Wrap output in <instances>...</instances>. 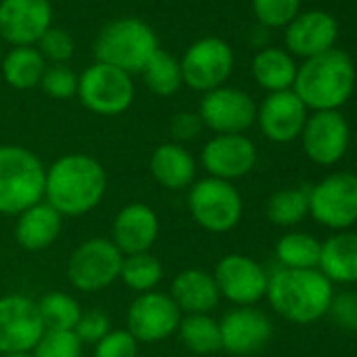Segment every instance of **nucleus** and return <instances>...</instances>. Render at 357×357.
<instances>
[{
  "instance_id": "f257e3e1",
  "label": "nucleus",
  "mask_w": 357,
  "mask_h": 357,
  "mask_svg": "<svg viewBox=\"0 0 357 357\" xmlns=\"http://www.w3.org/2000/svg\"><path fill=\"white\" fill-rule=\"evenodd\" d=\"M107 172L86 153H66L47 168L45 202L61 217L78 219L93 213L105 198Z\"/></svg>"
},
{
  "instance_id": "f03ea898",
  "label": "nucleus",
  "mask_w": 357,
  "mask_h": 357,
  "mask_svg": "<svg viewBox=\"0 0 357 357\" xmlns=\"http://www.w3.org/2000/svg\"><path fill=\"white\" fill-rule=\"evenodd\" d=\"M334 284L319 269H284L269 273L267 294L271 309L290 324L309 326L328 315Z\"/></svg>"
},
{
  "instance_id": "7ed1b4c3",
  "label": "nucleus",
  "mask_w": 357,
  "mask_h": 357,
  "mask_svg": "<svg viewBox=\"0 0 357 357\" xmlns=\"http://www.w3.org/2000/svg\"><path fill=\"white\" fill-rule=\"evenodd\" d=\"M355 89V68L347 53L330 49L307 59L292 84L294 95L313 112H330L344 105Z\"/></svg>"
},
{
  "instance_id": "20e7f679",
  "label": "nucleus",
  "mask_w": 357,
  "mask_h": 357,
  "mask_svg": "<svg viewBox=\"0 0 357 357\" xmlns=\"http://www.w3.org/2000/svg\"><path fill=\"white\" fill-rule=\"evenodd\" d=\"M47 166L28 147L0 145V215L17 217L45 200Z\"/></svg>"
},
{
  "instance_id": "39448f33",
  "label": "nucleus",
  "mask_w": 357,
  "mask_h": 357,
  "mask_svg": "<svg viewBox=\"0 0 357 357\" xmlns=\"http://www.w3.org/2000/svg\"><path fill=\"white\" fill-rule=\"evenodd\" d=\"M158 49V36L153 30L135 17L107 24L95 40L97 61L118 68L126 74L141 72Z\"/></svg>"
},
{
  "instance_id": "423d86ee",
  "label": "nucleus",
  "mask_w": 357,
  "mask_h": 357,
  "mask_svg": "<svg viewBox=\"0 0 357 357\" xmlns=\"http://www.w3.org/2000/svg\"><path fill=\"white\" fill-rule=\"evenodd\" d=\"M188 211L204 231L227 234L240 225L244 200L234 183L204 176L188 190Z\"/></svg>"
},
{
  "instance_id": "0eeeda50",
  "label": "nucleus",
  "mask_w": 357,
  "mask_h": 357,
  "mask_svg": "<svg viewBox=\"0 0 357 357\" xmlns=\"http://www.w3.org/2000/svg\"><path fill=\"white\" fill-rule=\"evenodd\" d=\"M309 215L321 227L347 231L357 223V174L330 172L309 188Z\"/></svg>"
},
{
  "instance_id": "6e6552de",
  "label": "nucleus",
  "mask_w": 357,
  "mask_h": 357,
  "mask_svg": "<svg viewBox=\"0 0 357 357\" xmlns=\"http://www.w3.org/2000/svg\"><path fill=\"white\" fill-rule=\"evenodd\" d=\"M122 261L124 255L109 238H89L70 255L66 275L80 292H101L120 280Z\"/></svg>"
},
{
  "instance_id": "1a4fd4ad",
  "label": "nucleus",
  "mask_w": 357,
  "mask_h": 357,
  "mask_svg": "<svg viewBox=\"0 0 357 357\" xmlns=\"http://www.w3.org/2000/svg\"><path fill=\"white\" fill-rule=\"evenodd\" d=\"M76 97L97 116H120L135 101V84L130 74L97 61L78 76Z\"/></svg>"
},
{
  "instance_id": "9d476101",
  "label": "nucleus",
  "mask_w": 357,
  "mask_h": 357,
  "mask_svg": "<svg viewBox=\"0 0 357 357\" xmlns=\"http://www.w3.org/2000/svg\"><path fill=\"white\" fill-rule=\"evenodd\" d=\"M183 74V84L198 93H211L219 86H225L234 70V51L231 47L217 38L206 36L196 40L185 55L178 59Z\"/></svg>"
},
{
  "instance_id": "9b49d317",
  "label": "nucleus",
  "mask_w": 357,
  "mask_h": 357,
  "mask_svg": "<svg viewBox=\"0 0 357 357\" xmlns=\"http://www.w3.org/2000/svg\"><path fill=\"white\" fill-rule=\"evenodd\" d=\"M43 334L38 301L26 294L0 296V355L32 353Z\"/></svg>"
},
{
  "instance_id": "f8f14e48",
  "label": "nucleus",
  "mask_w": 357,
  "mask_h": 357,
  "mask_svg": "<svg viewBox=\"0 0 357 357\" xmlns=\"http://www.w3.org/2000/svg\"><path fill=\"white\" fill-rule=\"evenodd\" d=\"M183 313L178 311L168 292L151 290L145 294H137L126 311V330L141 344L164 342L181 324Z\"/></svg>"
},
{
  "instance_id": "ddd939ff",
  "label": "nucleus",
  "mask_w": 357,
  "mask_h": 357,
  "mask_svg": "<svg viewBox=\"0 0 357 357\" xmlns=\"http://www.w3.org/2000/svg\"><path fill=\"white\" fill-rule=\"evenodd\" d=\"M213 275L221 298L234 303L236 307H255L267 294V269L246 255H225L217 263Z\"/></svg>"
},
{
  "instance_id": "4468645a",
  "label": "nucleus",
  "mask_w": 357,
  "mask_h": 357,
  "mask_svg": "<svg viewBox=\"0 0 357 357\" xmlns=\"http://www.w3.org/2000/svg\"><path fill=\"white\" fill-rule=\"evenodd\" d=\"M198 116L215 135H244L257 122V103L240 89L219 86L204 93Z\"/></svg>"
},
{
  "instance_id": "2eb2a0df",
  "label": "nucleus",
  "mask_w": 357,
  "mask_h": 357,
  "mask_svg": "<svg viewBox=\"0 0 357 357\" xmlns=\"http://www.w3.org/2000/svg\"><path fill=\"white\" fill-rule=\"evenodd\" d=\"M305 155L317 166L338 164L349 149V124L338 109L313 112L301 132Z\"/></svg>"
},
{
  "instance_id": "dca6fc26",
  "label": "nucleus",
  "mask_w": 357,
  "mask_h": 357,
  "mask_svg": "<svg viewBox=\"0 0 357 357\" xmlns=\"http://www.w3.org/2000/svg\"><path fill=\"white\" fill-rule=\"evenodd\" d=\"M221 347L229 355L250 357L261 353L271 336L273 324L269 315L257 307H234L221 319Z\"/></svg>"
},
{
  "instance_id": "f3484780",
  "label": "nucleus",
  "mask_w": 357,
  "mask_h": 357,
  "mask_svg": "<svg viewBox=\"0 0 357 357\" xmlns=\"http://www.w3.org/2000/svg\"><path fill=\"white\" fill-rule=\"evenodd\" d=\"M257 158V145L246 135H215L204 143L200 164L206 176L234 183L255 170Z\"/></svg>"
},
{
  "instance_id": "a211bd4d",
  "label": "nucleus",
  "mask_w": 357,
  "mask_h": 357,
  "mask_svg": "<svg viewBox=\"0 0 357 357\" xmlns=\"http://www.w3.org/2000/svg\"><path fill=\"white\" fill-rule=\"evenodd\" d=\"M53 26L49 0H3L0 3V40L13 47H32Z\"/></svg>"
},
{
  "instance_id": "6ab92c4d",
  "label": "nucleus",
  "mask_w": 357,
  "mask_h": 357,
  "mask_svg": "<svg viewBox=\"0 0 357 357\" xmlns=\"http://www.w3.org/2000/svg\"><path fill=\"white\" fill-rule=\"evenodd\" d=\"M307 122V107L294 91L269 93L257 105V124L261 132L273 143H292L301 137Z\"/></svg>"
},
{
  "instance_id": "aec40b11",
  "label": "nucleus",
  "mask_w": 357,
  "mask_h": 357,
  "mask_svg": "<svg viewBox=\"0 0 357 357\" xmlns=\"http://www.w3.org/2000/svg\"><path fill=\"white\" fill-rule=\"evenodd\" d=\"M160 236V219L158 213L143 204L130 202L118 211L112 223V242L124 255L149 252Z\"/></svg>"
},
{
  "instance_id": "412c9836",
  "label": "nucleus",
  "mask_w": 357,
  "mask_h": 357,
  "mask_svg": "<svg viewBox=\"0 0 357 357\" xmlns=\"http://www.w3.org/2000/svg\"><path fill=\"white\" fill-rule=\"evenodd\" d=\"M338 24L326 11H307L286 26V47L290 53L311 59L334 49Z\"/></svg>"
},
{
  "instance_id": "4be33fe9",
  "label": "nucleus",
  "mask_w": 357,
  "mask_h": 357,
  "mask_svg": "<svg viewBox=\"0 0 357 357\" xmlns=\"http://www.w3.org/2000/svg\"><path fill=\"white\" fill-rule=\"evenodd\" d=\"M149 172L153 181L170 192H185L196 183L198 162L181 143H162L149 158Z\"/></svg>"
},
{
  "instance_id": "5701e85b",
  "label": "nucleus",
  "mask_w": 357,
  "mask_h": 357,
  "mask_svg": "<svg viewBox=\"0 0 357 357\" xmlns=\"http://www.w3.org/2000/svg\"><path fill=\"white\" fill-rule=\"evenodd\" d=\"M168 294L183 315L211 313L221 303V292L217 288L215 275L198 267L178 271L170 284Z\"/></svg>"
},
{
  "instance_id": "b1692460",
  "label": "nucleus",
  "mask_w": 357,
  "mask_h": 357,
  "mask_svg": "<svg viewBox=\"0 0 357 357\" xmlns=\"http://www.w3.org/2000/svg\"><path fill=\"white\" fill-rule=\"evenodd\" d=\"M61 229H63V217L43 200L32 208L24 211L22 215H17L15 240L22 248L30 252H38L53 246L61 236Z\"/></svg>"
},
{
  "instance_id": "393cba45",
  "label": "nucleus",
  "mask_w": 357,
  "mask_h": 357,
  "mask_svg": "<svg viewBox=\"0 0 357 357\" xmlns=\"http://www.w3.org/2000/svg\"><path fill=\"white\" fill-rule=\"evenodd\" d=\"M317 269L332 284H357V231H336L321 242Z\"/></svg>"
},
{
  "instance_id": "a878e982",
  "label": "nucleus",
  "mask_w": 357,
  "mask_h": 357,
  "mask_svg": "<svg viewBox=\"0 0 357 357\" xmlns=\"http://www.w3.org/2000/svg\"><path fill=\"white\" fill-rule=\"evenodd\" d=\"M294 59L282 49H263L252 61V76L261 89L269 93L290 91L296 78Z\"/></svg>"
},
{
  "instance_id": "bb28decb",
  "label": "nucleus",
  "mask_w": 357,
  "mask_h": 357,
  "mask_svg": "<svg viewBox=\"0 0 357 357\" xmlns=\"http://www.w3.org/2000/svg\"><path fill=\"white\" fill-rule=\"evenodd\" d=\"M0 63H3V76L7 84L17 91L40 86L43 74L47 70L45 57L34 47H13V51H9Z\"/></svg>"
},
{
  "instance_id": "cd10ccee",
  "label": "nucleus",
  "mask_w": 357,
  "mask_h": 357,
  "mask_svg": "<svg viewBox=\"0 0 357 357\" xmlns=\"http://www.w3.org/2000/svg\"><path fill=\"white\" fill-rule=\"evenodd\" d=\"M176 334L181 344L194 355H215L223 351L219 319H215L211 313L183 315Z\"/></svg>"
},
{
  "instance_id": "c85d7f7f",
  "label": "nucleus",
  "mask_w": 357,
  "mask_h": 357,
  "mask_svg": "<svg viewBox=\"0 0 357 357\" xmlns=\"http://www.w3.org/2000/svg\"><path fill=\"white\" fill-rule=\"evenodd\" d=\"M321 242L305 231H288L275 244V259L284 269H317Z\"/></svg>"
},
{
  "instance_id": "c756f323",
  "label": "nucleus",
  "mask_w": 357,
  "mask_h": 357,
  "mask_svg": "<svg viewBox=\"0 0 357 357\" xmlns=\"http://www.w3.org/2000/svg\"><path fill=\"white\" fill-rule=\"evenodd\" d=\"M145 86L158 97H170L183 86L181 63L170 53L158 49L141 70Z\"/></svg>"
},
{
  "instance_id": "7c9ffc66",
  "label": "nucleus",
  "mask_w": 357,
  "mask_h": 357,
  "mask_svg": "<svg viewBox=\"0 0 357 357\" xmlns=\"http://www.w3.org/2000/svg\"><path fill=\"white\" fill-rule=\"evenodd\" d=\"M267 219L278 227H294L309 215V190L286 188L269 196L265 204Z\"/></svg>"
},
{
  "instance_id": "2f4dec72",
  "label": "nucleus",
  "mask_w": 357,
  "mask_h": 357,
  "mask_svg": "<svg viewBox=\"0 0 357 357\" xmlns=\"http://www.w3.org/2000/svg\"><path fill=\"white\" fill-rule=\"evenodd\" d=\"M162 278H164V267H162L160 259L153 257L151 252L128 255L122 261L120 280L128 290H132L137 294L155 290L160 286Z\"/></svg>"
},
{
  "instance_id": "473e14b6",
  "label": "nucleus",
  "mask_w": 357,
  "mask_h": 357,
  "mask_svg": "<svg viewBox=\"0 0 357 357\" xmlns=\"http://www.w3.org/2000/svg\"><path fill=\"white\" fill-rule=\"evenodd\" d=\"M38 311L45 324V330H74L82 317L80 303L68 292H47L38 301Z\"/></svg>"
},
{
  "instance_id": "72a5a7b5",
  "label": "nucleus",
  "mask_w": 357,
  "mask_h": 357,
  "mask_svg": "<svg viewBox=\"0 0 357 357\" xmlns=\"http://www.w3.org/2000/svg\"><path fill=\"white\" fill-rule=\"evenodd\" d=\"M82 340L74 330H45L38 344L34 347V357H82Z\"/></svg>"
},
{
  "instance_id": "f704fd0d",
  "label": "nucleus",
  "mask_w": 357,
  "mask_h": 357,
  "mask_svg": "<svg viewBox=\"0 0 357 357\" xmlns=\"http://www.w3.org/2000/svg\"><path fill=\"white\" fill-rule=\"evenodd\" d=\"M301 0H252L257 20L265 28H286L298 15Z\"/></svg>"
},
{
  "instance_id": "c9c22d12",
  "label": "nucleus",
  "mask_w": 357,
  "mask_h": 357,
  "mask_svg": "<svg viewBox=\"0 0 357 357\" xmlns=\"http://www.w3.org/2000/svg\"><path fill=\"white\" fill-rule=\"evenodd\" d=\"M40 89L51 97V99H70L76 97L78 93V74L63 66H51L45 70Z\"/></svg>"
},
{
  "instance_id": "e433bc0d",
  "label": "nucleus",
  "mask_w": 357,
  "mask_h": 357,
  "mask_svg": "<svg viewBox=\"0 0 357 357\" xmlns=\"http://www.w3.org/2000/svg\"><path fill=\"white\" fill-rule=\"evenodd\" d=\"M74 38L61 30V28H49L43 38L38 40V51L45 57V61H53V66H63L68 59H72L74 55Z\"/></svg>"
},
{
  "instance_id": "4c0bfd02",
  "label": "nucleus",
  "mask_w": 357,
  "mask_h": 357,
  "mask_svg": "<svg viewBox=\"0 0 357 357\" xmlns=\"http://www.w3.org/2000/svg\"><path fill=\"white\" fill-rule=\"evenodd\" d=\"M93 357H139V342L124 330H112L93 349Z\"/></svg>"
},
{
  "instance_id": "58836bf2",
  "label": "nucleus",
  "mask_w": 357,
  "mask_h": 357,
  "mask_svg": "<svg viewBox=\"0 0 357 357\" xmlns=\"http://www.w3.org/2000/svg\"><path fill=\"white\" fill-rule=\"evenodd\" d=\"M112 328V319L105 311L99 309H91V311H82V317L78 319L74 332L76 336L82 340V344H97L105 334H109Z\"/></svg>"
},
{
  "instance_id": "ea45409f",
  "label": "nucleus",
  "mask_w": 357,
  "mask_h": 357,
  "mask_svg": "<svg viewBox=\"0 0 357 357\" xmlns=\"http://www.w3.org/2000/svg\"><path fill=\"white\" fill-rule=\"evenodd\" d=\"M328 315L340 330L357 332V292L344 290L334 294Z\"/></svg>"
},
{
  "instance_id": "a19ab883",
  "label": "nucleus",
  "mask_w": 357,
  "mask_h": 357,
  "mask_svg": "<svg viewBox=\"0 0 357 357\" xmlns=\"http://www.w3.org/2000/svg\"><path fill=\"white\" fill-rule=\"evenodd\" d=\"M204 130L202 118L198 116V112H178L172 120H170V135L174 139V143H190L194 139L200 137V132Z\"/></svg>"
},
{
  "instance_id": "79ce46f5",
  "label": "nucleus",
  "mask_w": 357,
  "mask_h": 357,
  "mask_svg": "<svg viewBox=\"0 0 357 357\" xmlns=\"http://www.w3.org/2000/svg\"><path fill=\"white\" fill-rule=\"evenodd\" d=\"M0 357H34L32 353H9V355H0Z\"/></svg>"
},
{
  "instance_id": "37998d69",
  "label": "nucleus",
  "mask_w": 357,
  "mask_h": 357,
  "mask_svg": "<svg viewBox=\"0 0 357 357\" xmlns=\"http://www.w3.org/2000/svg\"><path fill=\"white\" fill-rule=\"evenodd\" d=\"M0 61H3V40H0Z\"/></svg>"
}]
</instances>
